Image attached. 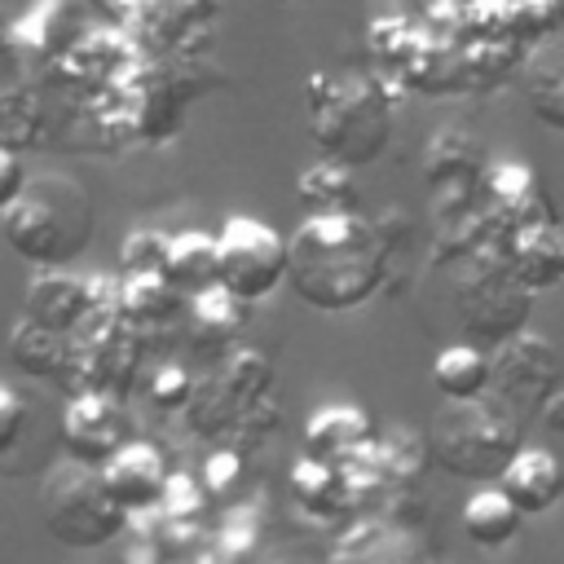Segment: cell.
I'll return each mask as SVG.
<instances>
[{
	"label": "cell",
	"mask_w": 564,
	"mask_h": 564,
	"mask_svg": "<svg viewBox=\"0 0 564 564\" xmlns=\"http://www.w3.org/2000/svg\"><path fill=\"white\" fill-rule=\"evenodd\" d=\"M383 278V242L352 212H313L286 238V282L322 313L357 308Z\"/></svg>",
	"instance_id": "6da1fadb"
},
{
	"label": "cell",
	"mask_w": 564,
	"mask_h": 564,
	"mask_svg": "<svg viewBox=\"0 0 564 564\" xmlns=\"http://www.w3.org/2000/svg\"><path fill=\"white\" fill-rule=\"evenodd\" d=\"M93 234H97L93 198L75 176L62 172L26 176L22 194L4 212L9 247L35 269H66L93 242Z\"/></svg>",
	"instance_id": "7a4b0ae2"
},
{
	"label": "cell",
	"mask_w": 564,
	"mask_h": 564,
	"mask_svg": "<svg viewBox=\"0 0 564 564\" xmlns=\"http://www.w3.org/2000/svg\"><path fill=\"white\" fill-rule=\"evenodd\" d=\"M40 516H44V529L62 546H75V551H93V546L115 542L123 533V520H128V511L110 498L101 467H88L75 458H62L44 471Z\"/></svg>",
	"instance_id": "3957f363"
},
{
	"label": "cell",
	"mask_w": 564,
	"mask_h": 564,
	"mask_svg": "<svg viewBox=\"0 0 564 564\" xmlns=\"http://www.w3.org/2000/svg\"><path fill=\"white\" fill-rule=\"evenodd\" d=\"M313 137L344 167L370 163L388 145V106L366 79L339 75L330 79V97L313 93Z\"/></svg>",
	"instance_id": "277c9868"
},
{
	"label": "cell",
	"mask_w": 564,
	"mask_h": 564,
	"mask_svg": "<svg viewBox=\"0 0 564 564\" xmlns=\"http://www.w3.org/2000/svg\"><path fill=\"white\" fill-rule=\"evenodd\" d=\"M286 282V238L256 216H225L216 234V286L242 304L269 300Z\"/></svg>",
	"instance_id": "5b68a950"
},
{
	"label": "cell",
	"mask_w": 564,
	"mask_h": 564,
	"mask_svg": "<svg viewBox=\"0 0 564 564\" xmlns=\"http://www.w3.org/2000/svg\"><path fill=\"white\" fill-rule=\"evenodd\" d=\"M436 454L454 476H498L507 467V458L520 449L516 445V427L485 410L480 401H458L445 414H436L432 427Z\"/></svg>",
	"instance_id": "8992f818"
},
{
	"label": "cell",
	"mask_w": 564,
	"mask_h": 564,
	"mask_svg": "<svg viewBox=\"0 0 564 564\" xmlns=\"http://www.w3.org/2000/svg\"><path fill=\"white\" fill-rule=\"evenodd\" d=\"M119 445H123V423H119L115 401L101 397V392H79L66 405V419H62V449H66V458L101 467Z\"/></svg>",
	"instance_id": "52a82bcc"
},
{
	"label": "cell",
	"mask_w": 564,
	"mask_h": 564,
	"mask_svg": "<svg viewBox=\"0 0 564 564\" xmlns=\"http://www.w3.org/2000/svg\"><path fill=\"white\" fill-rule=\"evenodd\" d=\"M101 480H106L110 498L132 516V511L159 507L163 485H167V467H163V454L150 441H123L101 463Z\"/></svg>",
	"instance_id": "ba28073f"
},
{
	"label": "cell",
	"mask_w": 564,
	"mask_h": 564,
	"mask_svg": "<svg viewBox=\"0 0 564 564\" xmlns=\"http://www.w3.org/2000/svg\"><path fill=\"white\" fill-rule=\"evenodd\" d=\"M22 317L53 335H70L84 326V317H93V282L66 269H40L22 300Z\"/></svg>",
	"instance_id": "9c48e42d"
},
{
	"label": "cell",
	"mask_w": 564,
	"mask_h": 564,
	"mask_svg": "<svg viewBox=\"0 0 564 564\" xmlns=\"http://www.w3.org/2000/svg\"><path fill=\"white\" fill-rule=\"evenodd\" d=\"M498 489L511 498V507L520 516H542L564 498V467L551 449L520 445L507 458V467L498 471Z\"/></svg>",
	"instance_id": "30bf717a"
},
{
	"label": "cell",
	"mask_w": 564,
	"mask_h": 564,
	"mask_svg": "<svg viewBox=\"0 0 564 564\" xmlns=\"http://www.w3.org/2000/svg\"><path fill=\"white\" fill-rule=\"evenodd\" d=\"M163 282L172 291H185V295H198V291L216 286V234H203V229L167 234Z\"/></svg>",
	"instance_id": "8fae6325"
},
{
	"label": "cell",
	"mask_w": 564,
	"mask_h": 564,
	"mask_svg": "<svg viewBox=\"0 0 564 564\" xmlns=\"http://www.w3.org/2000/svg\"><path fill=\"white\" fill-rule=\"evenodd\" d=\"M489 379H494V361L471 348V344H454V348H441L436 361H432V383L436 392L458 405V401H480L489 392Z\"/></svg>",
	"instance_id": "7c38bea8"
},
{
	"label": "cell",
	"mask_w": 564,
	"mask_h": 564,
	"mask_svg": "<svg viewBox=\"0 0 564 564\" xmlns=\"http://www.w3.org/2000/svg\"><path fill=\"white\" fill-rule=\"evenodd\" d=\"M370 441V419L357 405H326L304 427V454L317 463H330L348 449H361Z\"/></svg>",
	"instance_id": "4fadbf2b"
},
{
	"label": "cell",
	"mask_w": 564,
	"mask_h": 564,
	"mask_svg": "<svg viewBox=\"0 0 564 564\" xmlns=\"http://www.w3.org/2000/svg\"><path fill=\"white\" fill-rule=\"evenodd\" d=\"M520 520H524V516L511 507V498H507L498 485L476 489V494L467 498V507H463V529H467V538H471L476 546H489V551L507 546V542L520 533Z\"/></svg>",
	"instance_id": "5bb4252c"
},
{
	"label": "cell",
	"mask_w": 564,
	"mask_h": 564,
	"mask_svg": "<svg viewBox=\"0 0 564 564\" xmlns=\"http://www.w3.org/2000/svg\"><path fill=\"white\" fill-rule=\"evenodd\" d=\"M9 361H13L22 375H31V379H48V375H57V370L70 361L66 335H53V330H44V326L18 317L13 330H9Z\"/></svg>",
	"instance_id": "9a60e30c"
},
{
	"label": "cell",
	"mask_w": 564,
	"mask_h": 564,
	"mask_svg": "<svg viewBox=\"0 0 564 564\" xmlns=\"http://www.w3.org/2000/svg\"><path fill=\"white\" fill-rule=\"evenodd\" d=\"M300 198L313 207V212H348L352 198H357V185H352V172L335 159H322L313 163L304 176H300Z\"/></svg>",
	"instance_id": "2e32d148"
},
{
	"label": "cell",
	"mask_w": 564,
	"mask_h": 564,
	"mask_svg": "<svg viewBox=\"0 0 564 564\" xmlns=\"http://www.w3.org/2000/svg\"><path fill=\"white\" fill-rule=\"evenodd\" d=\"M163 251H167V234L141 229L119 247V260H123L128 278H141V273H163Z\"/></svg>",
	"instance_id": "e0dca14e"
},
{
	"label": "cell",
	"mask_w": 564,
	"mask_h": 564,
	"mask_svg": "<svg viewBox=\"0 0 564 564\" xmlns=\"http://www.w3.org/2000/svg\"><path fill=\"white\" fill-rule=\"evenodd\" d=\"M194 317L212 330H238L242 326V300L229 295L225 286H207L194 295Z\"/></svg>",
	"instance_id": "ac0fdd59"
},
{
	"label": "cell",
	"mask_w": 564,
	"mask_h": 564,
	"mask_svg": "<svg viewBox=\"0 0 564 564\" xmlns=\"http://www.w3.org/2000/svg\"><path fill=\"white\" fill-rule=\"evenodd\" d=\"M150 397L154 405H167V410H185L194 401V379L185 366H159V375L150 379Z\"/></svg>",
	"instance_id": "d6986e66"
},
{
	"label": "cell",
	"mask_w": 564,
	"mask_h": 564,
	"mask_svg": "<svg viewBox=\"0 0 564 564\" xmlns=\"http://www.w3.org/2000/svg\"><path fill=\"white\" fill-rule=\"evenodd\" d=\"M26 432V397L9 383H0V454H9Z\"/></svg>",
	"instance_id": "ffe728a7"
},
{
	"label": "cell",
	"mask_w": 564,
	"mask_h": 564,
	"mask_svg": "<svg viewBox=\"0 0 564 564\" xmlns=\"http://www.w3.org/2000/svg\"><path fill=\"white\" fill-rule=\"evenodd\" d=\"M22 185H26L22 159H18L13 150H4V145H0V216L13 207V198L22 194Z\"/></svg>",
	"instance_id": "44dd1931"
},
{
	"label": "cell",
	"mask_w": 564,
	"mask_h": 564,
	"mask_svg": "<svg viewBox=\"0 0 564 564\" xmlns=\"http://www.w3.org/2000/svg\"><path fill=\"white\" fill-rule=\"evenodd\" d=\"M238 480V454H212V463H207V489L212 494H225L229 485Z\"/></svg>",
	"instance_id": "7402d4cb"
},
{
	"label": "cell",
	"mask_w": 564,
	"mask_h": 564,
	"mask_svg": "<svg viewBox=\"0 0 564 564\" xmlns=\"http://www.w3.org/2000/svg\"><path fill=\"white\" fill-rule=\"evenodd\" d=\"M538 414H542V423H546L551 432H560V436H564V388H555V392L542 401V410H538Z\"/></svg>",
	"instance_id": "603a6c76"
}]
</instances>
